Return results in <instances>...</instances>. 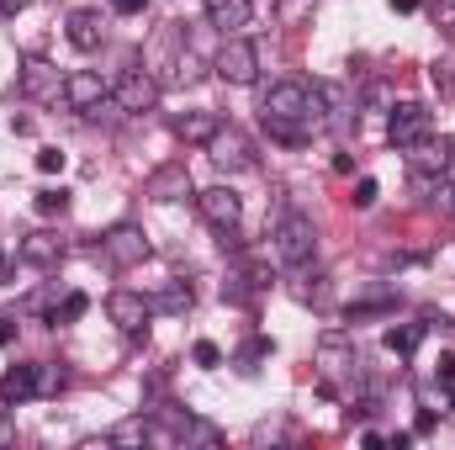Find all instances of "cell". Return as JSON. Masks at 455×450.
Here are the masks:
<instances>
[{
  "label": "cell",
  "instance_id": "6da1fadb",
  "mask_svg": "<svg viewBox=\"0 0 455 450\" xmlns=\"http://www.w3.org/2000/svg\"><path fill=\"white\" fill-rule=\"evenodd\" d=\"M259 117H265L270 138H281V143H302L313 127H323L307 80H275V85L265 91V101H259Z\"/></svg>",
  "mask_w": 455,
  "mask_h": 450
},
{
  "label": "cell",
  "instance_id": "7a4b0ae2",
  "mask_svg": "<svg viewBox=\"0 0 455 450\" xmlns=\"http://www.w3.org/2000/svg\"><path fill=\"white\" fill-rule=\"evenodd\" d=\"M318 254V228H313V218H302V213H286L281 223L270 228V260L275 265H307Z\"/></svg>",
  "mask_w": 455,
  "mask_h": 450
},
{
  "label": "cell",
  "instance_id": "3957f363",
  "mask_svg": "<svg viewBox=\"0 0 455 450\" xmlns=\"http://www.w3.org/2000/svg\"><path fill=\"white\" fill-rule=\"evenodd\" d=\"M218 75H223L228 85H254L259 80V48L243 37V32H233L223 48H218V64H212Z\"/></svg>",
  "mask_w": 455,
  "mask_h": 450
},
{
  "label": "cell",
  "instance_id": "277c9868",
  "mask_svg": "<svg viewBox=\"0 0 455 450\" xmlns=\"http://www.w3.org/2000/svg\"><path fill=\"white\" fill-rule=\"evenodd\" d=\"M313 101H318L323 127H334V133H349L360 122V107H355V96L344 91L339 80H313Z\"/></svg>",
  "mask_w": 455,
  "mask_h": 450
},
{
  "label": "cell",
  "instance_id": "5b68a950",
  "mask_svg": "<svg viewBox=\"0 0 455 450\" xmlns=\"http://www.w3.org/2000/svg\"><path fill=\"white\" fill-rule=\"evenodd\" d=\"M112 107L116 112H154L159 107V80L148 69H122V80L112 85Z\"/></svg>",
  "mask_w": 455,
  "mask_h": 450
},
{
  "label": "cell",
  "instance_id": "8992f818",
  "mask_svg": "<svg viewBox=\"0 0 455 450\" xmlns=\"http://www.w3.org/2000/svg\"><path fill=\"white\" fill-rule=\"evenodd\" d=\"M207 154H212V165H218V170H228V175H238V170H254V143H249V138H243L233 122H223V127L212 133Z\"/></svg>",
  "mask_w": 455,
  "mask_h": 450
},
{
  "label": "cell",
  "instance_id": "52a82bcc",
  "mask_svg": "<svg viewBox=\"0 0 455 450\" xmlns=\"http://www.w3.org/2000/svg\"><path fill=\"white\" fill-rule=\"evenodd\" d=\"M435 133V117L429 107H419V101H403L392 122H387V138H392V149H408V143H419V138H429Z\"/></svg>",
  "mask_w": 455,
  "mask_h": 450
},
{
  "label": "cell",
  "instance_id": "ba28073f",
  "mask_svg": "<svg viewBox=\"0 0 455 450\" xmlns=\"http://www.w3.org/2000/svg\"><path fill=\"white\" fill-rule=\"evenodd\" d=\"M107 313H112V324L122 334H143L148 318H154V302H148L143 292H112V297H107Z\"/></svg>",
  "mask_w": 455,
  "mask_h": 450
},
{
  "label": "cell",
  "instance_id": "9c48e42d",
  "mask_svg": "<svg viewBox=\"0 0 455 450\" xmlns=\"http://www.w3.org/2000/svg\"><path fill=\"white\" fill-rule=\"evenodd\" d=\"M196 207H202V218L218 228V233H238V218H243V202H238V191L212 186V191H202V197H196Z\"/></svg>",
  "mask_w": 455,
  "mask_h": 450
},
{
  "label": "cell",
  "instance_id": "30bf717a",
  "mask_svg": "<svg viewBox=\"0 0 455 450\" xmlns=\"http://www.w3.org/2000/svg\"><path fill=\"white\" fill-rule=\"evenodd\" d=\"M107 96H112V91H107L101 75H91V69H69V75H64V101H69V112H96Z\"/></svg>",
  "mask_w": 455,
  "mask_h": 450
},
{
  "label": "cell",
  "instance_id": "8fae6325",
  "mask_svg": "<svg viewBox=\"0 0 455 450\" xmlns=\"http://www.w3.org/2000/svg\"><path fill=\"white\" fill-rule=\"evenodd\" d=\"M101 254L112 260V265H138L143 254H148V238H143V228L132 223H116L107 238H101Z\"/></svg>",
  "mask_w": 455,
  "mask_h": 450
},
{
  "label": "cell",
  "instance_id": "7c38bea8",
  "mask_svg": "<svg viewBox=\"0 0 455 450\" xmlns=\"http://www.w3.org/2000/svg\"><path fill=\"white\" fill-rule=\"evenodd\" d=\"M21 91H27V96H37V101H48V96H64V80H59V69H53V64L27 59V64H21Z\"/></svg>",
  "mask_w": 455,
  "mask_h": 450
},
{
  "label": "cell",
  "instance_id": "4fadbf2b",
  "mask_svg": "<svg viewBox=\"0 0 455 450\" xmlns=\"http://www.w3.org/2000/svg\"><path fill=\"white\" fill-rule=\"evenodd\" d=\"M69 43L80 48V53H96L101 48V37H107V27H101V11H69Z\"/></svg>",
  "mask_w": 455,
  "mask_h": 450
},
{
  "label": "cell",
  "instance_id": "5bb4252c",
  "mask_svg": "<svg viewBox=\"0 0 455 450\" xmlns=\"http://www.w3.org/2000/svg\"><path fill=\"white\" fill-rule=\"evenodd\" d=\"M218 127H223L218 112H180L175 122H170V133H175L180 143H202V149L212 143V133H218Z\"/></svg>",
  "mask_w": 455,
  "mask_h": 450
},
{
  "label": "cell",
  "instance_id": "9a60e30c",
  "mask_svg": "<svg viewBox=\"0 0 455 450\" xmlns=\"http://www.w3.org/2000/svg\"><path fill=\"white\" fill-rule=\"evenodd\" d=\"M148 197H159V202H180V197H191V175H186V165H164V170H154V175H148Z\"/></svg>",
  "mask_w": 455,
  "mask_h": 450
},
{
  "label": "cell",
  "instance_id": "2e32d148",
  "mask_svg": "<svg viewBox=\"0 0 455 450\" xmlns=\"http://www.w3.org/2000/svg\"><path fill=\"white\" fill-rule=\"evenodd\" d=\"M21 260H27V265H59V260H64V238L48 233V228H37V233L21 238Z\"/></svg>",
  "mask_w": 455,
  "mask_h": 450
},
{
  "label": "cell",
  "instance_id": "e0dca14e",
  "mask_svg": "<svg viewBox=\"0 0 455 450\" xmlns=\"http://www.w3.org/2000/svg\"><path fill=\"white\" fill-rule=\"evenodd\" d=\"M249 16H254V5H249V0H207V21H212V27H223L228 37H233V32H243V27H249Z\"/></svg>",
  "mask_w": 455,
  "mask_h": 450
},
{
  "label": "cell",
  "instance_id": "ac0fdd59",
  "mask_svg": "<svg viewBox=\"0 0 455 450\" xmlns=\"http://www.w3.org/2000/svg\"><path fill=\"white\" fill-rule=\"evenodd\" d=\"M37 387H43V371H37V366H11V371L0 376V398H5V403H21V398H32Z\"/></svg>",
  "mask_w": 455,
  "mask_h": 450
},
{
  "label": "cell",
  "instance_id": "d6986e66",
  "mask_svg": "<svg viewBox=\"0 0 455 450\" xmlns=\"http://www.w3.org/2000/svg\"><path fill=\"white\" fill-rule=\"evenodd\" d=\"M143 440H154V424L138 414V419H122L112 435H107V446H143Z\"/></svg>",
  "mask_w": 455,
  "mask_h": 450
},
{
  "label": "cell",
  "instance_id": "ffe728a7",
  "mask_svg": "<svg viewBox=\"0 0 455 450\" xmlns=\"http://www.w3.org/2000/svg\"><path fill=\"white\" fill-rule=\"evenodd\" d=\"M148 302H154V313H191V302H196V297H191V286H180V281H175V286H164V292H159V297H148Z\"/></svg>",
  "mask_w": 455,
  "mask_h": 450
},
{
  "label": "cell",
  "instance_id": "44dd1931",
  "mask_svg": "<svg viewBox=\"0 0 455 450\" xmlns=\"http://www.w3.org/2000/svg\"><path fill=\"white\" fill-rule=\"evenodd\" d=\"M419 339H424V329H413V324H408V329H387V350H392V355H413Z\"/></svg>",
  "mask_w": 455,
  "mask_h": 450
},
{
  "label": "cell",
  "instance_id": "7402d4cb",
  "mask_svg": "<svg viewBox=\"0 0 455 450\" xmlns=\"http://www.w3.org/2000/svg\"><path fill=\"white\" fill-rule=\"evenodd\" d=\"M64 207H69V191L59 186V191H37V213L43 218H64Z\"/></svg>",
  "mask_w": 455,
  "mask_h": 450
},
{
  "label": "cell",
  "instance_id": "603a6c76",
  "mask_svg": "<svg viewBox=\"0 0 455 450\" xmlns=\"http://www.w3.org/2000/svg\"><path fill=\"white\" fill-rule=\"evenodd\" d=\"M429 202H435L440 213H455V175H440V181L429 186Z\"/></svg>",
  "mask_w": 455,
  "mask_h": 450
},
{
  "label": "cell",
  "instance_id": "cb8c5ba5",
  "mask_svg": "<svg viewBox=\"0 0 455 450\" xmlns=\"http://www.w3.org/2000/svg\"><path fill=\"white\" fill-rule=\"evenodd\" d=\"M85 308H91V297H85V292H69V297H64V308L53 313V324H59V318H64V324H75V318H85Z\"/></svg>",
  "mask_w": 455,
  "mask_h": 450
},
{
  "label": "cell",
  "instance_id": "d4e9b609",
  "mask_svg": "<svg viewBox=\"0 0 455 450\" xmlns=\"http://www.w3.org/2000/svg\"><path fill=\"white\" fill-rule=\"evenodd\" d=\"M429 80H435V91H440L445 101L455 96V64H435V69H429Z\"/></svg>",
  "mask_w": 455,
  "mask_h": 450
},
{
  "label": "cell",
  "instance_id": "484cf974",
  "mask_svg": "<svg viewBox=\"0 0 455 450\" xmlns=\"http://www.w3.org/2000/svg\"><path fill=\"white\" fill-rule=\"evenodd\" d=\"M376 197H381V186H376V181L365 175V181L355 186V197H349V202H355V207H376Z\"/></svg>",
  "mask_w": 455,
  "mask_h": 450
},
{
  "label": "cell",
  "instance_id": "4316f807",
  "mask_svg": "<svg viewBox=\"0 0 455 450\" xmlns=\"http://www.w3.org/2000/svg\"><path fill=\"white\" fill-rule=\"evenodd\" d=\"M37 170H43V175H59V170H64V154H59V149H37Z\"/></svg>",
  "mask_w": 455,
  "mask_h": 450
},
{
  "label": "cell",
  "instance_id": "83f0119b",
  "mask_svg": "<svg viewBox=\"0 0 455 450\" xmlns=\"http://www.w3.org/2000/svg\"><path fill=\"white\" fill-rule=\"evenodd\" d=\"M191 355H196V366H218V360H223V350H218L212 339H202V344H196Z\"/></svg>",
  "mask_w": 455,
  "mask_h": 450
},
{
  "label": "cell",
  "instance_id": "f1b7e54d",
  "mask_svg": "<svg viewBox=\"0 0 455 450\" xmlns=\"http://www.w3.org/2000/svg\"><path fill=\"white\" fill-rule=\"evenodd\" d=\"M112 11H116V16H138V11H143V0H112Z\"/></svg>",
  "mask_w": 455,
  "mask_h": 450
},
{
  "label": "cell",
  "instance_id": "f546056e",
  "mask_svg": "<svg viewBox=\"0 0 455 450\" xmlns=\"http://www.w3.org/2000/svg\"><path fill=\"white\" fill-rule=\"evenodd\" d=\"M16 344V318H0V350Z\"/></svg>",
  "mask_w": 455,
  "mask_h": 450
},
{
  "label": "cell",
  "instance_id": "4dcf8cb0",
  "mask_svg": "<svg viewBox=\"0 0 455 450\" xmlns=\"http://www.w3.org/2000/svg\"><path fill=\"white\" fill-rule=\"evenodd\" d=\"M440 382H445V387H455V355H445V360H440Z\"/></svg>",
  "mask_w": 455,
  "mask_h": 450
},
{
  "label": "cell",
  "instance_id": "1f68e13d",
  "mask_svg": "<svg viewBox=\"0 0 455 450\" xmlns=\"http://www.w3.org/2000/svg\"><path fill=\"white\" fill-rule=\"evenodd\" d=\"M16 11H27V0H0V16H16Z\"/></svg>",
  "mask_w": 455,
  "mask_h": 450
},
{
  "label": "cell",
  "instance_id": "d6a6232c",
  "mask_svg": "<svg viewBox=\"0 0 455 450\" xmlns=\"http://www.w3.org/2000/svg\"><path fill=\"white\" fill-rule=\"evenodd\" d=\"M392 5H397V11H419V0H392Z\"/></svg>",
  "mask_w": 455,
  "mask_h": 450
},
{
  "label": "cell",
  "instance_id": "836d02e7",
  "mask_svg": "<svg viewBox=\"0 0 455 450\" xmlns=\"http://www.w3.org/2000/svg\"><path fill=\"white\" fill-rule=\"evenodd\" d=\"M0 281H5V249H0Z\"/></svg>",
  "mask_w": 455,
  "mask_h": 450
},
{
  "label": "cell",
  "instance_id": "e575fe53",
  "mask_svg": "<svg viewBox=\"0 0 455 450\" xmlns=\"http://www.w3.org/2000/svg\"><path fill=\"white\" fill-rule=\"evenodd\" d=\"M0 440H11V430H5V424H0Z\"/></svg>",
  "mask_w": 455,
  "mask_h": 450
},
{
  "label": "cell",
  "instance_id": "d590c367",
  "mask_svg": "<svg viewBox=\"0 0 455 450\" xmlns=\"http://www.w3.org/2000/svg\"><path fill=\"white\" fill-rule=\"evenodd\" d=\"M451 43H455V21H451Z\"/></svg>",
  "mask_w": 455,
  "mask_h": 450
},
{
  "label": "cell",
  "instance_id": "8d00e7d4",
  "mask_svg": "<svg viewBox=\"0 0 455 450\" xmlns=\"http://www.w3.org/2000/svg\"><path fill=\"white\" fill-rule=\"evenodd\" d=\"M451 408H455V392H451Z\"/></svg>",
  "mask_w": 455,
  "mask_h": 450
},
{
  "label": "cell",
  "instance_id": "74e56055",
  "mask_svg": "<svg viewBox=\"0 0 455 450\" xmlns=\"http://www.w3.org/2000/svg\"><path fill=\"white\" fill-rule=\"evenodd\" d=\"M451 5H455V0H451Z\"/></svg>",
  "mask_w": 455,
  "mask_h": 450
}]
</instances>
